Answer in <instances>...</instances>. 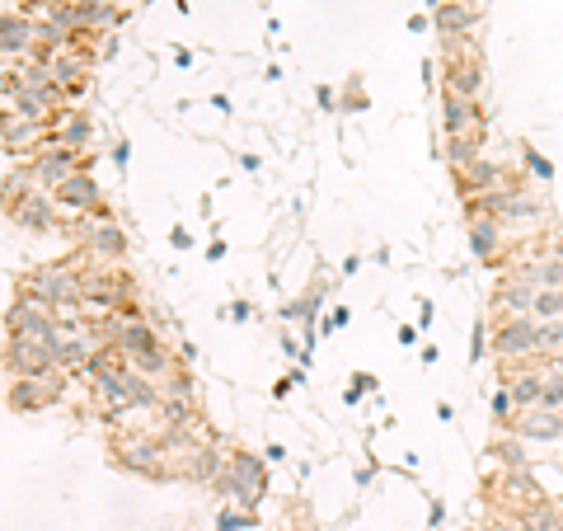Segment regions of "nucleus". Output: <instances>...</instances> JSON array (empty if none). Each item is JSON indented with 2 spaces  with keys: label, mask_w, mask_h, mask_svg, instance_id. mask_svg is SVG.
<instances>
[{
  "label": "nucleus",
  "mask_w": 563,
  "mask_h": 531,
  "mask_svg": "<svg viewBox=\"0 0 563 531\" xmlns=\"http://www.w3.org/2000/svg\"><path fill=\"white\" fill-rule=\"evenodd\" d=\"M498 245V217H474V254H493Z\"/></svg>",
  "instance_id": "aec40b11"
},
{
  "label": "nucleus",
  "mask_w": 563,
  "mask_h": 531,
  "mask_svg": "<svg viewBox=\"0 0 563 531\" xmlns=\"http://www.w3.org/2000/svg\"><path fill=\"white\" fill-rule=\"evenodd\" d=\"M33 38H38V24L29 15H5L0 19V57H29L33 52Z\"/></svg>",
  "instance_id": "9d476101"
},
{
  "label": "nucleus",
  "mask_w": 563,
  "mask_h": 531,
  "mask_svg": "<svg viewBox=\"0 0 563 531\" xmlns=\"http://www.w3.org/2000/svg\"><path fill=\"white\" fill-rule=\"evenodd\" d=\"M535 353L540 358L563 353V320H540V329H535Z\"/></svg>",
  "instance_id": "6ab92c4d"
},
{
  "label": "nucleus",
  "mask_w": 563,
  "mask_h": 531,
  "mask_svg": "<svg viewBox=\"0 0 563 531\" xmlns=\"http://www.w3.org/2000/svg\"><path fill=\"white\" fill-rule=\"evenodd\" d=\"M535 320H563V287H540L531 301Z\"/></svg>",
  "instance_id": "f3484780"
},
{
  "label": "nucleus",
  "mask_w": 563,
  "mask_h": 531,
  "mask_svg": "<svg viewBox=\"0 0 563 531\" xmlns=\"http://www.w3.org/2000/svg\"><path fill=\"white\" fill-rule=\"evenodd\" d=\"M0 141H5L10 156H38L43 146H52V127L24 123L15 113H0Z\"/></svg>",
  "instance_id": "7ed1b4c3"
},
{
  "label": "nucleus",
  "mask_w": 563,
  "mask_h": 531,
  "mask_svg": "<svg viewBox=\"0 0 563 531\" xmlns=\"http://www.w3.org/2000/svg\"><path fill=\"white\" fill-rule=\"evenodd\" d=\"M512 428H517V438L526 442H559L563 438V414L559 409H517L512 414Z\"/></svg>",
  "instance_id": "423d86ee"
},
{
  "label": "nucleus",
  "mask_w": 563,
  "mask_h": 531,
  "mask_svg": "<svg viewBox=\"0 0 563 531\" xmlns=\"http://www.w3.org/2000/svg\"><path fill=\"white\" fill-rule=\"evenodd\" d=\"M10 221H15L19 231H33V235H43L57 226V203H52V193L47 188H38V193H29L24 203L10 212Z\"/></svg>",
  "instance_id": "6e6552de"
},
{
  "label": "nucleus",
  "mask_w": 563,
  "mask_h": 531,
  "mask_svg": "<svg viewBox=\"0 0 563 531\" xmlns=\"http://www.w3.org/2000/svg\"><path fill=\"white\" fill-rule=\"evenodd\" d=\"M76 151H66V146H43V151H38V156H33V179H38V188H47V193H52V188L61 184V179H71V174H76Z\"/></svg>",
  "instance_id": "0eeeda50"
},
{
  "label": "nucleus",
  "mask_w": 563,
  "mask_h": 531,
  "mask_svg": "<svg viewBox=\"0 0 563 531\" xmlns=\"http://www.w3.org/2000/svg\"><path fill=\"white\" fill-rule=\"evenodd\" d=\"M540 395H545V376H517L512 381V400H517V409H535L540 405Z\"/></svg>",
  "instance_id": "a211bd4d"
},
{
  "label": "nucleus",
  "mask_w": 563,
  "mask_h": 531,
  "mask_svg": "<svg viewBox=\"0 0 563 531\" xmlns=\"http://www.w3.org/2000/svg\"><path fill=\"white\" fill-rule=\"evenodd\" d=\"M61 395V376L47 372V376H29V381H15V391H10V405L15 409H43L52 405Z\"/></svg>",
  "instance_id": "9b49d317"
},
{
  "label": "nucleus",
  "mask_w": 563,
  "mask_h": 531,
  "mask_svg": "<svg viewBox=\"0 0 563 531\" xmlns=\"http://www.w3.org/2000/svg\"><path fill=\"white\" fill-rule=\"evenodd\" d=\"M5 367H10L19 381H29V376L57 372V353L43 344H29V339H10V344H5Z\"/></svg>",
  "instance_id": "20e7f679"
},
{
  "label": "nucleus",
  "mask_w": 563,
  "mask_h": 531,
  "mask_svg": "<svg viewBox=\"0 0 563 531\" xmlns=\"http://www.w3.org/2000/svg\"><path fill=\"white\" fill-rule=\"evenodd\" d=\"M24 301H33L38 311L57 315V320H76V315H85V306H80V268L76 264L33 268L29 278H24Z\"/></svg>",
  "instance_id": "f257e3e1"
},
{
  "label": "nucleus",
  "mask_w": 563,
  "mask_h": 531,
  "mask_svg": "<svg viewBox=\"0 0 563 531\" xmlns=\"http://www.w3.org/2000/svg\"><path fill=\"white\" fill-rule=\"evenodd\" d=\"M493 456H498L507 470H526V447H521V442H498Z\"/></svg>",
  "instance_id": "412c9836"
},
{
  "label": "nucleus",
  "mask_w": 563,
  "mask_h": 531,
  "mask_svg": "<svg viewBox=\"0 0 563 531\" xmlns=\"http://www.w3.org/2000/svg\"><path fill=\"white\" fill-rule=\"evenodd\" d=\"M535 329H540V320L535 315H517V320H503L498 325V353L503 358H526V353H535Z\"/></svg>",
  "instance_id": "1a4fd4ad"
},
{
  "label": "nucleus",
  "mask_w": 563,
  "mask_h": 531,
  "mask_svg": "<svg viewBox=\"0 0 563 531\" xmlns=\"http://www.w3.org/2000/svg\"><path fill=\"white\" fill-rule=\"evenodd\" d=\"M249 527H254V517H249V513H221V531H249Z\"/></svg>",
  "instance_id": "5701e85b"
},
{
  "label": "nucleus",
  "mask_w": 563,
  "mask_h": 531,
  "mask_svg": "<svg viewBox=\"0 0 563 531\" xmlns=\"http://www.w3.org/2000/svg\"><path fill=\"white\" fill-rule=\"evenodd\" d=\"M52 203H57L61 212H80V217L104 212V203H99V184H94L85 170H76L71 179H61V184L52 188Z\"/></svg>",
  "instance_id": "f03ea898"
},
{
  "label": "nucleus",
  "mask_w": 563,
  "mask_h": 531,
  "mask_svg": "<svg viewBox=\"0 0 563 531\" xmlns=\"http://www.w3.org/2000/svg\"><path fill=\"white\" fill-rule=\"evenodd\" d=\"M94 141V123L85 113H57V123H52V146H66V151H85Z\"/></svg>",
  "instance_id": "ddd939ff"
},
{
  "label": "nucleus",
  "mask_w": 563,
  "mask_h": 531,
  "mask_svg": "<svg viewBox=\"0 0 563 531\" xmlns=\"http://www.w3.org/2000/svg\"><path fill=\"white\" fill-rule=\"evenodd\" d=\"M493 414H498L503 423L517 414V400H512V391H498V395H493Z\"/></svg>",
  "instance_id": "4be33fe9"
},
{
  "label": "nucleus",
  "mask_w": 563,
  "mask_h": 531,
  "mask_svg": "<svg viewBox=\"0 0 563 531\" xmlns=\"http://www.w3.org/2000/svg\"><path fill=\"white\" fill-rule=\"evenodd\" d=\"M517 531H563V508L559 503H526V508H517Z\"/></svg>",
  "instance_id": "4468645a"
},
{
  "label": "nucleus",
  "mask_w": 563,
  "mask_h": 531,
  "mask_svg": "<svg viewBox=\"0 0 563 531\" xmlns=\"http://www.w3.org/2000/svg\"><path fill=\"white\" fill-rule=\"evenodd\" d=\"M80 235H85V250H90L94 259H118V254L127 250V240H122V231L108 221V212H94V217L80 221Z\"/></svg>",
  "instance_id": "39448f33"
},
{
  "label": "nucleus",
  "mask_w": 563,
  "mask_h": 531,
  "mask_svg": "<svg viewBox=\"0 0 563 531\" xmlns=\"http://www.w3.org/2000/svg\"><path fill=\"white\" fill-rule=\"evenodd\" d=\"M442 109H446V137H479V99L442 94Z\"/></svg>",
  "instance_id": "f8f14e48"
},
{
  "label": "nucleus",
  "mask_w": 563,
  "mask_h": 531,
  "mask_svg": "<svg viewBox=\"0 0 563 531\" xmlns=\"http://www.w3.org/2000/svg\"><path fill=\"white\" fill-rule=\"evenodd\" d=\"M498 311L507 315V320H517V315H531V301H535V287H526V282H503V287H498Z\"/></svg>",
  "instance_id": "2eb2a0df"
},
{
  "label": "nucleus",
  "mask_w": 563,
  "mask_h": 531,
  "mask_svg": "<svg viewBox=\"0 0 563 531\" xmlns=\"http://www.w3.org/2000/svg\"><path fill=\"white\" fill-rule=\"evenodd\" d=\"M474 24V10L470 5H437V29L446 33V38H465Z\"/></svg>",
  "instance_id": "dca6fc26"
}]
</instances>
